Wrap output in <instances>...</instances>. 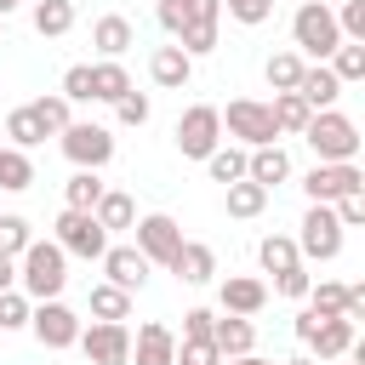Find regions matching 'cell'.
I'll return each mask as SVG.
<instances>
[{
    "mask_svg": "<svg viewBox=\"0 0 365 365\" xmlns=\"http://www.w3.org/2000/svg\"><path fill=\"white\" fill-rule=\"evenodd\" d=\"M17 285L29 302H46V297H63L68 285V251L57 240H29L17 251Z\"/></svg>",
    "mask_w": 365,
    "mask_h": 365,
    "instance_id": "6da1fadb",
    "label": "cell"
},
{
    "mask_svg": "<svg viewBox=\"0 0 365 365\" xmlns=\"http://www.w3.org/2000/svg\"><path fill=\"white\" fill-rule=\"evenodd\" d=\"M297 137H308V148H314L319 160H359V143H365L359 125H354L348 114H336V108H314Z\"/></svg>",
    "mask_w": 365,
    "mask_h": 365,
    "instance_id": "7a4b0ae2",
    "label": "cell"
},
{
    "mask_svg": "<svg viewBox=\"0 0 365 365\" xmlns=\"http://www.w3.org/2000/svg\"><path fill=\"white\" fill-rule=\"evenodd\" d=\"M291 40H297V51H308L314 63H325V57L342 46L336 11H331L325 0H302V6H297V17H291Z\"/></svg>",
    "mask_w": 365,
    "mask_h": 365,
    "instance_id": "3957f363",
    "label": "cell"
},
{
    "mask_svg": "<svg viewBox=\"0 0 365 365\" xmlns=\"http://www.w3.org/2000/svg\"><path fill=\"white\" fill-rule=\"evenodd\" d=\"M297 342L308 348V354H319V365L325 359H342L348 348H354V319H342V314H297Z\"/></svg>",
    "mask_w": 365,
    "mask_h": 365,
    "instance_id": "277c9868",
    "label": "cell"
},
{
    "mask_svg": "<svg viewBox=\"0 0 365 365\" xmlns=\"http://www.w3.org/2000/svg\"><path fill=\"white\" fill-rule=\"evenodd\" d=\"M57 137H63V154H68L80 171H103V165L114 160V131L97 125V120H68Z\"/></svg>",
    "mask_w": 365,
    "mask_h": 365,
    "instance_id": "5b68a950",
    "label": "cell"
},
{
    "mask_svg": "<svg viewBox=\"0 0 365 365\" xmlns=\"http://www.w3.org/2000/svg\"><path fill=\"white\" fill-rule=\"evenodd\" d=\"M217 114H222L228 137H240L245 148H262V143H274V137H279V125H274L268 103H257V97H234V103H228V108H217Z\"/></svg>",
    "mask_w": 365,
    "mask_h": 365,
    "instance_id": "8992f818",
    "label": "cell"
},
{
    "mask_svg": "<svg viewBox=\"0 0 365 365\" xmlns=\"http://www.w3.org/2000/svg\"><path fill=\"white\" fill-rule=\"evenodd\" d=\"M57 245H63L68 257H86V262H97V257L108 251V228H103L91 211H74V205H63V217H57Z\"/></svg>",
    "mask_w": 365,
    "mask_h": 365,
    "instance_id": "52a82bcc",
    "label": "cell"
},
{
    "mask_svg": "<svg viewBox=\"0 0 365 365\" xmlns=\"http://www.w3.org/2000/svg\"><path fill=\"white\" fill-rule=\"evenodd\" d=\"M74 342L86 348L91 365H131V331H125V319H91V325H80Z\"/></svg>",
    "mask_w": 365,
    "mask_h": 365,
    "instance_id": "ba28073f",
    "label": "cell"
},
{
    "mask_svg": "<svg viewBox=\"0 0 365 365\" xmlns=\"http://www.w3.org/2000/svg\"><path fill=\"white\" fill-rule=\"evenodd\" d=\"M302 188H308L314 205H331V200H342V194H359V188H365V171H359L354 160H319V165L302 177Z\"/></svg>",
    "mask_w": 365,
    "mask_h": 365,
    "instance_id": "9c48e42d",
    "label": "cell"
},
{
    "mask_svg": "<svg viewBox=\"0 0 365 365\" xmlns=\"http://www.w3.org/2000/svg\"><path fill=\"white\" fill-rule=\"evenodd\" d=\"M336 251H342V222H336V211H331V205H308L302 234H297V257H308V262H331Z\"/></svg>",
    "mask_w": 365,
    "mask_h": 365,
    "instance_id": "30bf717a",
    "label": "cell"
},
{
    "mask_svg": "<svg viewBox=\"0 0 365 365\" xmlns=\"http://www.w3.org/2000/svg\"><path fill=\"white\" fill-rule=\"evenodd\" d=\"M29 331L40 336V348H74V336H80V314H74L68 302L46 297V302L29 308Z\"/></svg>",
    "mask_w": 365,
    "mask_h": 365,
    "instance_id": "8fae6325",
    "label": "cell"
},
{
    "mask_svg": "<svg viewBox=\"0 0 365 365\" xmlns=\"http://www.w3.org/2000/svg\"><path fill=\"white\" fill-rule=\"evenodd\" d=\"M217 143H222V114H217L211 103H194V108L177 120V148H182L188 160H205Z\"/></svg>",
    "mask_w": 365,
    "mask_h": 365,
    "instance_id": "7c38bea8",
    "label": "cell"
},
{
    "mask_svg": "<svg viewBox=\"0 0 365 365\" xmlns=\"http://www.w3.org/2000/svg\"><path fill=\"white\" fill-rule=\"evenodd\" d=\"M131 228H137V251H143L148 262L171 268V257H177V245H182V228H177L165 211H148V217H137Z\"/></svg>",
    "mask_w": 365,
    "mask_h": 365,
    "instance_id": "4fadbf2b",
    "label": "cell"
},
{
    "mask_svg": "<svg viewBox=\"0 0 365 365\" xmlns=\"http://www.w3.org/2000/svg\"><path fill=\"white\" fill-rule=\"evenodd\" d=\"M97 262H103L108 285H120V291H143V279H148V268H154V262H148L137 245H108Z\"/></svg>",
    "mask_w": 365,
    "mask_h": 365,
    "instance_id": "5bb4252c",
    "label": "cell"
},
{
    "mask_svg": "<svg viewBox=\"0 0 365 365\" xmlns=\"http://www.w3.org/2000/svg\"><path fill=\"white\" fill-rule=\"evenodd\" d=\"M148 80L154 86H165V91H182L188 80H194V57L171 40V46H154V57H148Z\"/></svg>",
    "mask_w": 365,
    "mask_h": 365,
    "instance_id": "9a60e30c",
    "label": "cell"
},
{
    "mask_svg": "<svg viewBox=\"0 0 365 365\" xmlns=\"http://www.w3.org/2000/svg\"><path fill=\"white\" fill-rule=\"evenodd\" d=\"M131 359H137V365H177V336H171V325H160V319L137 325Z\"/></svg>",
    "mask_w": 365,
    "mask_h": 365,
    "instance_id": "2e32d148",
    "label": "cell"
},
{
    "mask_svg": "<svg viewBox=\"0 0 365 365\" xmlns=\"http://www.w3.org/2000/svg\"><path fill=\"white\" fill-rule=\"evenodd\" d=\"M217 297H222V314H245V319L268 308V285H262V279H251V274H228Z\"/></svg>",
    "mask_w": 365,
    "mask_h": 365,
    "instance_id": "e0dca14e",
    "label": "cell"
},
{
    "mask_svg": "<svg viewBox=\"0 0 365 365\" xmlns=\"http://www.w3.org/2000/svg\"><path fill=\"white\" fill-rule=\"evenodd\" d=\"M171 274H177L182 285H205V279L217 274V251H211V245H200V240H182V245H177V257H171Z\"/></svg>",
    "mask_w": 365,
    "mask_h": 365,
    "instance_id": "ac0fdd59",
    "label": "cell"
},
{
    "mask_svg": "<svg viewBox=\"0 0 365 365\" xmlns=\"http://www.w3.org/2000/svg\"><path fill=\"white\" fill-rule=\"evenodd\" d=\"M211 342H217L222 359H240V354L257 348V331H251L245 314H222V319H211Z\"/></svg>",
    "mask_w": 365,
    "mask_h": 365,
    "instance_id": "d6986e66",
    "label": "cell"
},
{
    "mask_svg": "<svg viewBox=\"0 0 365 365\" xmlns=\"http://www.w3.org/2000/svg\"><path fill=\"white\" fill-rule=\"evenodd\" d=\"M91 46H97L103 57H125V51L137 46V29H131V17H120V11L97 17V23H91Z\"/></svg>",
    "mask_w": 365,
    "mask_h": 365,
    "instance_id": "ffe728a7",
    "label": "cell"
},
{
    "mask_svg": "<svg viewBox=\"0 0 365 365\" xmlns=\"http://www.w3.org/2000/svg\"><path fill=\"white\" fill-rule=\"evenodd\" d=\"M297 97L308 103V108H331L336 97H342V80L325 68V63H302V80H297Z\"/></svg>",
    "mask_w": 365,
    "mask_h": 365,
    "instance_id": "44dd1931",
    "label": "cell"
},
{
    "mask_svg": "<svg viewBox=\"0 0 365 365\" xmlns=\"http://www.w3.org/2000/svg\"><path fill=\"white\" fill-rule=\"evenodd\" d=\"M245 177H251V182H262V188H274V182H285V177H291V154H285L279 143H262V148H251V154H245Z\"/></svg>",
    "mask_w": 365,
    "mask_h": 365,
    "instance_id": "7402d4cb",
    "label": "cell"
},
{
    "mask_svg": "<svg viewBox=\"0 0 365 365\" xmlns=\"http://www.w3.org/2000/svg\"><path fill=\"white\" fill-rule=\"evenodd\" d=\"M125 91H131V74H125V63H120V57L91 63V103H120Z\"/></svg>",
    "mask_w": 365,
    "mask_h": 365,
    "instance_id": "603a6c76",
    "label": "cell"
},
{
    "mask_svg": "<svg viewBox=\"0 0 365 365\" xmlns=\"http://www.w3.org/2000/svg\"><path fill=\"white\" fill-rule=\"evenodd\" d=\"M91 217H97L108 234H120V228H131V222H137V205H131V194H120V188H103V200L91 205Z\"/></svg>",
    "mask_w": 365,
    "mask_h": 365,
    "instance_id": "cb8c5ba5",
    "label": "cell"
},
{
    "mask_svg": "<svg viewBox=\"0 0 365 365\" xmlns=\"http://www.w3.org/2000/svg\"><path fill=\"white\" fill-rule=\"evenodd\" d=\"M74 29V6L68 0H34V34L40 40H63Z\"/></svg>",
    "mask_w": 365,
    "mask_h": 365,
    "instance_id": "d4e9b609",
    "label": "cell"
},
{
    "mask_svg": "<svg viewBox=\"0 0 365 365\" xmlns=\"http://www.w3.org/2000/svg\"><path fill=\"white\" fill-rule=\"evenodd\" d=\"M268 114H274V125H279V137H297L302 125H308V103L297 97V91H274V103H268Z\"/></svg>",
    "mask_w": 365,
    "mask_h": 365,
    "instance_id": "484cf974",
    "label": "cell"
},
{
    "mask_svg": "<svg viewBox=\"0 0 365 365\" xmlns=\"http://www.w3.org/2000/svg\"><path fill=\"white\" fill-rule=\"evenodd\" d=\"M325 68L342 80V86H354V80H365V40H342L331 57H325Z\"/></svg>",
    "mask_w": 365,
    "mask_h": 365,
    "instance_id": "4316f807",
    "label": "cell"
},
{
    "mask_svg": "<svg viewBox=\"0 0 365 365\" xmlns=\"http://www.w3.org/2000/svg\"><path fill=\"white\" fill-rule=\"evenodd\" d=\"M29 182H34V160L6 143V148H0V188H6V194H23Z\"/></svg>",
    "mask_w": 365,
    "mask_h": 365,
    "instance_id": "83f0119b",
    "label": "cell"
},
{
    "mask_svg": "<svg viewBox=\"0 0 365 365\" xmlns=\"http://www.w3.org/2000/svg\"><path fill=\"white\" fill-rule=\"evenodd\" d=\"M6 137H11V148H34V143H46V125H40V114L34 108H11L6 114Z\"/></svg>",
    "mask_w": 365,
    "mask_h": 365,
    "instance_id": "f1b7e54d",
    "label": "cell"
},
{
    "mask_svg": "<svg viewBox=\"0 0 365 365\" xmlns=\"http://www.w3.org/2000/svg\"><path fill=\"white\" fill-rule=\"evenodd\" d=\"M257 262H262L268 274H285V268H297L302 257H297V240H291V234H268V240L257 245Z\"/></svg>",
    "mask_w": 365,
    "mask_h": 365,
    "instance_id": "f546056e",
    "label": "cell"
},
{
    "mask_svg": "<svg viewBox=\"0 0 365 365\" xmlns=\"http://www.w3.org/2000/svg\"><path fill=\"white\" fill-rule=\"evenodd\" d=\"M86 302H91V319H125V314H131V291H120V285H108V279L91 285Z\"/></svg>",
    "mask_w": 365,
    "mask_h": 365,
    "instance_id": "4dcf8cb0",
    "label": "cell"
},
{
    "mask_svg": "<svg viewBox=\"0 0 365 365\" xmlns=\"http://www.w3.org/2000/svg\"><path fill=\"white\" fill-rule=\"evenodd\" d=\"M205 171H211V182H222V188L240 182V177H245V148H222V143H217V148L205 154Z\"/></svg>",
    "mask_w": 365,
    "mask_h": 365,
    "instance_id": "1f68e13d",
    "label": "cell"
},
{
    "mask_svg": "<svg viewBox=\"0 0 365 365\" xmlns=\"http://www.w3.org/2000/svg\"><path fill=\"white\" fill-rule=\"evenodd\" d=\"M262 205H268V188L262 182H251V177L228 182V217H257Z\"/></svg>",
    "mask_w": 365,
    "mask_h": 365,
    "instance_id": "d6a6232c",
    "label": "cell"
},
{
    "mask_svg": "<svg viewBox=\"0 0 365 365\" xmlns=\"http://www.w3.org/2000/svg\"><path fill=\"white\" fill-rule=\"evenodd\" d=\"M262 74H268L274 91H297V80H302V51H274Z\"/></svg>",
    "mask_w": 365,
    "mask_h": 365,
    "instance_id": "836d02e7",
    "label": "cell"
},
{
    "mask_svg": "<svg viewBox=\"0 0 365 365\" xmlns=\"http://www.w3.org/2000/svg\"><path fill=\"white\" fill-rule=\"evenodd\" d=\"M63 194H68L74 211H91V205L103 200V177H97V171H74V177L63 182Z\"/></svg>",
    "mask_w": 365,
    "mask_h": 365,
    "instance_id": "e575fe53",
    "label": "cell"
},
{
    "mask_svg": "<svg viewBox=\"0 0 365 365\" xmlns=\"http://www.w3.org/2000/svg\"><path fill=\"white\" fill-rule=\"evenodd\" d=\"M29 108L40 114V125H46V131H63V125L74 120V103H68L63 91H51V97H40V103H29Z\"/></svg>",
    "mask_w": 365,
    "mask_h": 365,
    "instance_id": "d590c367",
    "label": "cell"
},
{
    "mask_svg": "<svg viewBox=\"0 0 365 365\" xmlns=\"http://www.w3.org/2000/svg\"><path fill=\"white\" fill-rule=\"evenodd\" d=\"M29 308H34V302H29L17 285L0 291V331H23V325H29Z\"/></svg>",
    "mask_w": 365,
    "mask_h": 365,
    "instance_id": "8d00e7d4",
    "label": "cell"
},
{
    "mask_svg": "<svg viewBox=\"0 0 365 365\" xmlns=\"http://www.w3.org/2000/svg\"><path fill=\"white\" fill-rule=\"evenodd\" d=\"M177 365H222V354H217L211 336H182L177 342Z\"/></svg>",
    "mask_w": 365,
    "mask_h": 365,
    "instance_id": "74e56055",
    "label": "cell"
},
{
    "mask_svg": "<svg viewBox=\"0 0 365 365\" xmlns=\"http://www.w3.org/2000/svg\"><path fill=\"white\" fill-rule=\"evenodd\" d=\"M29 240H34V228H29V217H17V211H6V217H0V251H6V257H17V251H23Z\"/></svg>",
    "mask_w": 365,
    "mask_h": 365,
    "instance_id": "f35d334b",
    "label": "cell"
},
{
    "mask_svg": "<svg viewBox=\"0 0 365 365\" xmlns=\"http://www.w3.org/2000/svg\"><path fill=\"white\" fill-rule=\"evenodd\" d=\"M308 297H314V314H342V302H348V285H336V279H319V285H308Z\"/></svg>",
    "mask_w": 365,
    "mask_h": 365,
    "instance_id": "ab89813d",
    "label": "cell"
},
{
    "mask_svg": "<svg viewBox=\"0 0 365 365\" xmlns=\"http://www.w3.org/2000/svg\"><path fill=\"white\" fill-rule=\"evenodd\" d=\"M331 11H336L342 40H365V0H342V6H331Z\"/></svg>",
    "mask_w": 365,
    "mask_h": 365,
    "instance_id": "60d3db41",
    "label": "cell"
},
{
    "mask_svg": "<svg viewBox=\"0 0 365 365\" xmlns=\"http://www.w3.org/2000/svg\"><path fill=\"white\" fill-rule=\"evenodd\" d=\"M222 11L234 23H268L274 17V0H222Z\"/></svg>",
    "mask_w": 365,
    "mask_h": 365,
    "instance_id": "b9f144b4",
    "label": "cell"
},
{
    "mask_svg": "<svg viewBox=\"0 0 365 365\" xmlns=\"http://www.w3.org/2000/svg\"><path fill=\"white\" fill-rule=\"evenodd\" d=\"M63 97H68V103H91V63H74V68L63 74Z\"/></svg>",
    "mask_w": 365,
    "mask_h": 365,
    "instance_id": "7bdbcfd3",
    "label": "cell"
},
{
    "mask_svg": "<svg viewBox=\"0 0 365 365\" xmlns=\"http://www.w3.org/2000/svg\"><path fill=\"white\" fill-rule=\"evenodd\" d=\"M308 285H314V274H308L302 262H297V268H285V274H274V291H279V297H291V302H297V297H308Z\"/></svg>",
    "mask_w": 365,
    "mask_h": 365,
    "instance_id": "ee69618b",
    "label": "cell"
},
{
    "mask_svg": "<svg viewBox=\"0 0 365 365\" xmlns=\"http://www.w3.org/2000/svg\"><path fill=\"white\" fill-rule=\"evenodd\" d=\"M331 211H336V222H342V228H359V222H365V188H359V194L331 200Z\"/></svg>",
    "mask_w": 365,
    "mask_h": 365,
    "instance_id": "f6af8a7d",
    "label": "cell"
},
{
    "mask_svg": "<svg viewBox=\"0 0 365 365\" xmlns=\"http://www.w3.org/2000/svg\"><path fill=\"white\" fill-rule=\"evenodd\" d=\"M114 114H120V125H143V120H148V97H143V91H125V97L114 103Z\"/></svg>",
    "mask_w": 365,
    "mask_h": 365,
    "instance_id": "bcb514c9",
    "label": "cell"
},
{
    "mask_svg": "<svg viewBox=\"0 0 365 365\" xmlns=\"http://www.w3.org/2000/svg\"><path fill=\"white\" fill-rule=\"evenodd\" d=\"M211 319H217L211 308H188L182 314V336H211Z\"/></svg>",
    "mask_w": 365,
    "mask_h": 365,
    "instance_id": "7dc6e473",
    "label": "cell"
},
{
    "mask_svg": "<svg viewBox=\"0 0 365 365\" xmlns=\"http://www.w3.org/2000/svg\"><path fill=\"white\" fill-rule=\"evenodd\" d=\"M11 285H17V257L0 251V291H11Z\"/></svg>",
    "mask_w": 365,
    "mask_h": 365,
    "instance_id": "c3c4849f",
    "label": "cell"
},
{
    "mask_svg": "<svg viewBox=\"0 0 365 365\" xmlns=\"http://www.w3.org/2000/svg\"><path fill=\"white\" fill-rule=\"evenodd\" d=\"M222 365H274V359H262V354H240V359H222Z\"/></svg>",
    "mask_w": 365,
    "mask_h": 365,
    "instance_id": "681fc988",
    "label": "cell"
},
{
    "mask_svg": "<svg viewBox=\"0 0 365 365\" xmlns=\"http://www.w3.org/2000/svg\"><path fill=\"white\" fill-rule=\"evenodd\" d=\"M285 365H319V359H314V354H297V359H285Z\"/></svg>",
    "mask_w": 365,
    "mask_h": 365,
    "instance_id": "f907efd6",
    "label": "cell"
},
{
    "mask_svg": "<svg viewBox=\"0 0 365 365\" xmlns=\"http://www.w3.org/2000/svg\"><path fill=\"white\" fill-rule=\"evenodd\" d=\"M17 6H23V0H0V17H6V11H17Z\"/></svg>",
    "mask_w": 365,
    "mask_h": 365,
    "instance_id": "816d5d0a",
    "label": "cell"
},
{
    "mask_svg": "<svg viewBox=\"0 0 365 365\" xmlns=\"http://www.w3.org/2000/svg\"><path fill=\"white\" fill-rule=\"evenodd\" d=\"M325 365H354V359H348V354H342V359H325Z\"/></svg>",
    "mask_w": 365,
    "mask_h": 365,
    "instance_id": "f5cc1de1",
    "label": "cell"
},
{
    "mask_svg": "<svg viewBox=\"0 0 365 365\" xmlns=\"http://www.w3.org/2000/svg\"><path fill=\"white\" fill-rule=\"evenodd\" d=\"M325 6H342V0H325Z\"/></svg>",
    "mask_w": 365,
    "mask_h": 365,
    "instance_id": "db71d44e",
    "label": "cell"
}]
</instances>
